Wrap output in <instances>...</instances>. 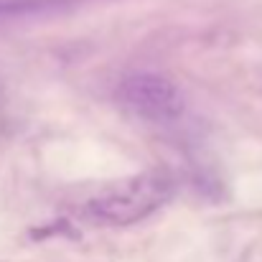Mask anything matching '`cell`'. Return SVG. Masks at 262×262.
I'll list each match as a JSON object with an SVG mask.
<instances>
[{"label":"cell","instance_id":"obj_1","mask_svg":"<svg viewBox=\"0 0 262 262\" xmlns=\"http://www.w3.org/2000/svg\"><path fill=\"white\" fill-rule=\"evenodd\" d=\"M173 183L163 173H138L133 178L112 183L107 191L94 196L84 206L92 222L97 224H135L156 214L163 204L171 201Z\"/></svg>","mask_w":262,"mask_h":262},{"label":"cell","instance_id":"obj_2","mask_svg":"<svg viewBox=\"0 0 262 262\" xmlns=\"http://www.w3.org/2000/svg\"><path fill=\"white\" fill-rule=\"evenodd\" d=\"M117 99L125 110L150 122L176 120L186 107L183 92L171 79L161 74H145V72L125 77L117 87Z\"/></svg>","mask_w":262,"mask_h":262}]
</instances>
